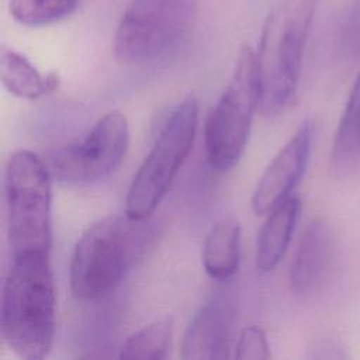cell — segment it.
Segmentation results:
<instances>
[{"label":"cell","instance_id":"10","mask_svg":"<svg viewBox=\"0 0 360 360\" xmlns=\"http://www.w3.org/2000/svg\"><path fill=\"white\" fill-rule=\"evenodd\" d=\"M235 318L232 297L226 291L212 294L194 314L184 332L181 359L212 360L229 357Z\"/></svg>","mask_w":360,"mask_h":360},{"label":"cell","instance_id":"15","mask_svg":"<svg viewBox=\"0 0 360 360\" xmlns=\"http://www.w3.org/2000/svg\"><path fill=\"white\" fill-rule=\"evenodd\" d=\"M360 158V73L357 75L342 117L339 120L332 149L330 169L343 173Z\"/></svg>","mask_w":360,"mask_h":360},{"label":"cell","instance_id":"12","mask_svg":"<svg viewBox=\"0 0 360 360\" xmlns=\"http://www.w3.org/2000/svg\"><path fill=\"white\" fill-rule=\"evenodd\" d=\"M301 208V200L297 195H291L267 214L257 236V270L269 273L281 262L300 219Z\"/></svg>","mask_w":360,"mask_h":360},{"label":"cell","instance_id":"3","mask_svg":"<svg viewBox=\"0 0 360 360\" xmlns=\"http://www.w3.org/2000/svg\"><path fill=\"white\" fill-rule=\"evenodd\" d=\"M319 0H281L266 17L256 65L260 112L276 117L295 100L304 52Z\"/></svg>","mask_w":360,"mask_h":360},{"label":"cell","instance_id":"2","mask_svg":"<svg viewBox=\"0 0 360 360\" xmlns=\"http://www.w3.org/2000/svg\"><path fill=\"white\" fill-rule=\"evenodd\" d=\"M55 281L49 255L13 257L1 294V333L22 360L45 359L55 338Z\"/></svg>","mask_w":360,"mask_h":360},{"label":"cell","instance_id":"14","mask_svg":"<svg viewBox=\"0 0 360 360\" xmlns=\"http://www.w3.org/2000/svg\"><path fill=\"white\" fill-rule=\"evenodd\" d=\"M0 77L13 96L24 100H38L60 84L56 72L42 75L22 53L4 44L0 46Z\"/></svg>","mask_w":360,"mask_h":360},{"label":"cell","instance_id":"17","mask_svg":"<svg viewBox=\"0 0 360 360\" xmlns=\"http://www.w3.org/2000/svg\"><path fill=\"white\" fill-rule=\"evenodd\" d=\"M79 0H10L11 17L27 27H44L72 15Z\"/></svg>","mask_w":360,"mask_h":360},{"label":"cell","instance_id":"13","mask_svg":"<svg viewBox=\"0 0 360 360\" xmlns=\"http://www.w3.org/2000/svg\"><path fill=\"white\" fill-rule=\"evenodd\" d=\"M201 262L205 273L215 280H228L236 274L240 263V224L236 218H222L207 233Z\"/></svg>","mask_w":360,"mask_h":360},{"label":"cell","instance_id":"5","mask_svg":"<svg viewBox=\"0 0 360 360\" xmlns=\"http://www.w3.org/2000/svg\"><path fill=\"white\" fill-rule=\"evenodd\" d=\"M256 110H260L256 51L245 45L225 90L204 125L205 155L214 170L228 172L240 160Z\"/></svg>","mask_w":360,"mask_h":360},{"label":"cell","instance_id":"9","mask_svg":"<svg viewBox=\"0 0 360 360\" xmlns=\"http://www.w3.org/2000/svg\"><path fill=\"white\" fill-rule=\"evenodd\" d=\"M314 134V121L304 120L264 169L256 183L250 201L256 215L269 214L292 195L291 193L307 170Z\"/></svg>","mask_w":360,"mask_h":360},{"label":"cell","instance_id":"1","mask_svg":"<svg viewBox=\"0 0 360 360\" xmlns=\"http://www.w3.org/2000/svg\"><path fill=\"white\" fill-rule=\"evenodd\" d=\"M149 218L110 214L89 225L77 239L70 267L72 294L93 301L110 294L152 249L156 238Z\"/></svg>","mask_w":360,"mask_h":360},{"label":"cell","instance_id":"11","mask_svg":"<svg viewBox=\"0 0 360 360\" xmlns=\"http://www.w3.org/2000/svg\"><path fill=\"white\" fill-rule=\"evenodd\" d=\"M336 256V240L329 222L315 218L305 226L291 267L290 288L297 295H309L328 281Z\"/></svg>","mask_w":360,"mask_h":360},{"label":"cell","instance_id":"4","mask_svg":"<svg viewBox=\"0 0 360 360\" xmlns=\"http://www.w3.org/2000/svg\"><path fill=\"white\" fill-rule=\"evenodd\" d=\"M52 177L51 169L31 150H17L7 162V236L13 257L51 253Z\"/></svg>","mask_w":360,"mask_h":360},{"label":"cell","instance_id":"19","mask_svg":"<svg viewBox=\"0 0 360 360\" xmlns=\"http://www.w3.org/2000/svg\"><path fill=\"white\" fill-rule=\"evenodd\" d=\"M339 45L350 56L360 55V0H354L342 18Z\"/></svg>","mask_w":360,"mask_h":360},{"label":"cell","instance_id":"16","mask_svg":"<svg viewBox=\"0 0 360 360\" xmlns=\"http://www.w3.org/2000/svg\"><path fill=\"white\" fill-rule=\"evenodd\" d=\"M173 336V319H158L131 333L120 349V359H167Z\"/></svg>","mask_w":360,"mask_h":360},{"label":"cell","instance_id":"7","mask_svg":"<svg viewBox=\"0 0 360 360\" xmlns=\"http://www.w3.org/2000/svg\"><path fill=\"white\" fill-rule=\"evenodd\" d=\"M195 11L197 0H131L114 35L115 60L135 66L166 55L186 37Z\"/></svg>","mask_w":360,"mask_h":360},{"label":"cell","instance_id":"18","mask_svg":"<svg viewBox=\"0 0 360 360\" xmlns=\"http://www.w3.org/2000/svg\"><path fill=\"white\" fill-rule=\"evenodd\" d=\"M235 359L239 360H267L271 357L270 346L264 330L257 325H250L242 329L236 345Z\"/></svg>","mask_w":360,"mask_h":360},{"label":"cell","instance_id":"8","mask_svg":"<svg viewBox=\"0 0 360 360\" xmlns=\"http://www.w3.org/2000/svg\"><path fill=\"white\" fill-rule=\"evenodd\" d=\"M128 143L129 127L125 115L110 111L94 124L84 139L51 153V173L69 184L98 181L120 166Z\"/></svg>","mask_w":360,"mask_h":360},{"label":"cell","instance_id":"20","mask_svg":"<svg viewBox=\"0 0 360 360\" xmlns=\"http://www.w3.org/2000/svg\"><path fill=\"white\" fill-rule=\"evenodd\" d=\"M308 354L312 359H342L345 357L343 346L332 339H321L316 340L309 349Z\"/></svg>","mask_w":360,"mask_h":360},{"label":"cell","instance_id":"6","mask_svg":"<svg viewBox=\"0 0 360 360\" xmlns=\"http://www.w3.org/2000/svg\"><path fill=\"white\" fill-rule=\"evenodd\" d=\"M197 127L198 101L188 94L165 121L150 152L135 173L125 197L128 215L152 217L191 152Z\"/></svg>","mask_w":360,"mask_h":360}]
</instances>
